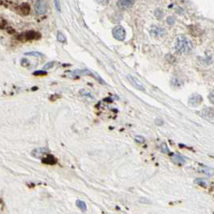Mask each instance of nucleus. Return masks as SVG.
Returning <instances> with one entry per match:
<instances>
[{
    "instance_id": "aec40b11",
    "label": "nucleus",
    "mask_w": 214,
    "mask_h": 214,
    "mask_svg": "<svg viewBox=\"0 0 214 214\" xmlns=\"http://www.w3.org/2000/svg\"><path fill=\"white\" fill-rule=\"evenodd\" d=\"M33 75L38 76H45V75H47V72H45L44 70H38V71H36V72H34Z\"/></svg>"
},
{
    "instance_id": "412c9836",
    "label": "nucleus",
    "mask_w": 214,
    "mask_h": 214,
    "mask_svg": "<svg viewBox=\"0 0 214 214\" xmlns=\"http://www.w3.org/2000/svg\"><path fill=\"white\" fill-rule=\"evenodd\" d=\"M54 64H55V61H52V62H48V63H47L46 65L43 67V69H44V70H46V69H49V68H52L53 67V65Z\"/></svg>"
},
{
    "instance_id": "6e6552de",
    "label": "nucleus",
    "mask_w": 214,
    "mask_h": 214,
    "mask_svg": "<svg viewBox=\"0 0 214 214\" xmlns=\"http://www.w3.org/2000/svg\"><path fill=\"white\" fill-rule=\"evenodd\" d=\"M202 117L208 119H212L214 118V109L212 107H206L201 112Z\"/></svg>"
},
{
    "instance_id": "9b49d317",
    "label": "nucleus",
    "mask_w": 214,
    "mask_h": 214,
    "mask_svg": "<svg viewBox=\"0 0 214 214\" xmlns=\"http://www.w3.org/2000/svg\"><path fill=\"white\" fill-rule=\"evenodd\" d=\"M172 160L175 163H180V164H183L185 163V159H183L182 156L177 155V154H174L172 156Z\"/></svg>"
},
{
    "instance_id": "4be33fe9",
    "label": "nucleus",
    "mask_w": 214,
    "mask_h": 214,
    "mask_svg": "<svg viewBox=\"0 0 214 214\" xmlns=\"http://www.w3.org/2000/svg\"><path fill=\"white\" fill-rule=\"evenodd\" d=\"M54 4H55V7L57 10L58 12H60V0H54Z\"/></svg>"
},
{
    "instance_id": "5701e85b",
    "label": "nucleus",
    "mask_w": 214,
    "mask_h": 214,
    "mask_svg": "<svg viewBox=\"0 0 214 214\" xmlns=\"http://www.w3.org/2000/svg\"><path fill=\"white\" fill-rule=\"evenodd\" d=\"M135 141H136L137 143H143L145 139H144L143 136H138H138H135Z\"/></svg>"
},
{
    "instance_id": "2eb2a0df",
    "label": "nucleus",
    "mask_w": 214,
    "mask_h": 214,
    "mask_svg": "<svg viewBox=\"0 0 214 214\" xmlns=\"http://www.w3.org/2000/svg\"><path fill=\"white\" fill-rule=\"evenodd\" d=\"M195 183H197L198 185L201 186V187H206L207 186V181L205 179H201V178H197L195 180Z\"/></svg>"
},
{
    "instance_id": "ddd939ff",
    "label": "nucleus",
    "mask_w": 214,
    "mask_h": 214,
    "mask_svg": "<svg viewBox=\"0 0 214 214\" xmlns=\"http://www.w3.org/2000/svg\"><path fill=\"white\" fill-rule=\"evenodd\" d=\"M76 205L80 209H81V211L82 212H85L87 210V206H86V204L84 202V201H82V200H77L76 201Z\"/></svg>"
},
{
    "instance_id": "dca6fc26",
    "label": "nucleus",
    "mask_w": 214,
    "mask_h": 214,
    "mask_svg": "<svg viewBox=\"0 0 214 214\" xmlns=\"http://www.w3.org/2000/svg\"><path fill=\"white\" fill-rule=\"evenodd\" d=\"M26 56H37V57H41V56H44V54L39 52H25L24 53Z\"/></svg>"
},
{
    "instance_id": "f8f14e48",
    "label": "nucleus",
    "mask_w": 214,
    "mask_h": 214,
    "mask_svg": "<svg viewBox=\"0 0 214 214\" xmlns=\"http://www.w3.org/2000/svg\"><path fill=\"white\" fill-rule=\"evenodd\" d=\"M73 73H74V74H80V75H89V76L95 77L94 74H93V73H91V72H90V70H88V69H77V70L73 71Z\"/></svg>"
},
{
    "instance_id": "f3484780",
    "label": "nucleus",
    "mask_w": 214,
    "mask_h": 214,
    "mask_svg": "<svg viewBox=\"0 0 214 214\" xmlns=\"http://www.w3.org/2000/svg\"><path fill=\"white\" fill-rule=\"evenodd\" d=\"M21 8H22L23 12H24L26 15L28 14V12L30 11V6L28 5V3H23V4L21 6Z\"/></svg>"
},
{
    "instance_id": "a211bd4d",
    "label": "nucleus",
    "mask_w": 214,
    "mask_h": 214,
    "mask_svg": "<svg viewBox=\"0 0 214 214\" xmlns=\"http://www.w3.org/2000/svg\"><path fill=\"white\" fill-rule=\"evenodd\" d=\"M57 40L61 43H65V41H66V38H65V36H64L61 32L59 31V32L57 33Z\"/></svg>"
},
{
    "instance_id": "0eeeda50",
    "label": "nucleus",
    "mask_w": 214,
    "mask_h": 214,
    "mask_svg": "<svg viewBox=\"0 0 214 214\" xmlns=\"http://www.w3.org/2000/svg\"><path fill=\"white\" fill-rule=\"evenodd\" d=\"M135 3V0H118L117 5L119 8L127 9Z\"/></svg>"
},
{
    "instance_id": "393cba45",
    "label": "nucleus",
    "mask_w": 214,
    "mask_h": 214,
    "mask_svg": "<svg viewBox=\"0 0 214 214\" xmlns=\"http://www.w3.org/2000/svg\"><path fill=\"white\" fill-rule=\"evenodd\" d=\"M208 100L210 101V102L213 103V104H214V90L213 91H212L211 93L208 94Z\"/></svg>"
},
{
    "instance_id": "f257e3e1",
    "label": "nucleus",
    "mask_w": 214,
    "mask_h": 214,
    "mask_svg": "<svg viewBox=\"0 0 214 214\" xmlns=\"http://www.w3.org/2000/svg\"><path fill=\"white\" fill-rule=\"evenodd\" d=\"M192 48L191 41L185 37H179L175 43V49L178 53L187 54L190 52Z\"/></svg>"
},
{
    "instance_id": "423d86ee",
    "label": "nucleus",
    "mask_w": 214,
    "mask_h": 214,
    "mask_svg": "<svg viewBox=\"0 0 214 214\" xmlns=\"http://www.w3.org/2000/svg\"><path fill=\"white\" fill-rule=\"evenodd\" d=\"M166 33V31L165 29H163L162 28H159V27H156V28H153L150 31V34L151 36L155 38H157V37H160L164 36Z\"/></svg>"
},
{
    "instance_id": "7ed1b4c3",
    "label": "nucleus",
    "mask_w": 214,
    "mask_h": 214,
    "mask_svg": "<svg viewBox=\"0 0 214 214\" xmlns=\"http://www.w3.org/2000/svg\"><path fill=\"white\" fill-rule=\"evenodd\" d=\"M35 11L37 14L43 15L47 11V4L44 0H38L35 5Z\"/></svg>"
},
{
    "instance_id": "b1692460",
    "label": "nucleus",
    "mask_w": 214,
    "mask_h": 214,
    "mask_svg": "<svg viewBox=\"0 0 214 214\" xmlns=\"http://www.w3.org/2000/svg\"><path fill=\"white\" fill-rule=\"evenodd\" d=\"M167 24H169V25H173L175 23V19L172 16L167 17Z\"/></svg>"
},
{
    "instance_id": "bb28decb",
    "label": "nucleus",
    "mask_w": 214,
    "mask_h": 214,
    "mask_svg": "<svg viewBox=\"0 0 214 214\" xmlns=\"http://www.w3.org/2000/svg\"><path fill=\"white\" fill-rule=\"evenodd\" d=\"M155 124L158 125V126H162L163 124V121L161 118H157V119L155 120Z\"/></svg>"
},
{
    "instance_id": "9d476101",
    "label": "nucleus",
    "mask_w": 214,
    "mask_h": 214,
    "mask_svg": "<svg viewBox=\"0 0 214 214\" xmlns=\"http://www.w3.org/2000/svg\"><path fill=\"white\" fill-rule=\"evenodd\" d=\"M23 38L26 40H29V39H39L38 37L40 36V35L39 33H37L36 31H28L25 32L24 34H23Z\"/></svg>"
},
{
    "instance_id": "39448f33",
    "label": "nucleus",
    "mask_w": 214,
    "mask_h": 214,
    "mask_svg": "<svg viewBox=\"0 0 214 214\" xmlns=\"http://www.w3.org/2000/svg\"><path fill=\"white\" fill-rule=\"evenodd\" d=\"M48 150L44 147H40V148H36L33 151L31 152V155H33L35 158H38V159H41V158L44 157L47 155L48 153Z\"/></svg>"
},
{
    "instance_id": "4468645a",
    "label": "nucleus",
    "mask_w": 214,
    "mask_h": 214,
    "mask_svg": "<svg viewBox=\"0 0 214 214\" xmlns=\"http://www.w3.org/2000/svg\"><path fill=\"white\" fill-rule=\"evenodd\" d=\"M79 93H80L82 96H83V97H85V98H88L94 99V96L90 93V92L87 91V90H81L79 91Z\"/></svg>"
},
{
    "instance_id": "6ab92c4d",
    "label": "nucleus",
    "mask_w": 214,
    "mask_h": 214,
    "mask_svg": "<svg viewBox=\"0 0 214 214\" xmlns=\"http://www.w3.org/2000/svg\"><path fill=\"white\" fill-rule=\"evenodd\" d=\"M155 16L157 17L159 20H160L161 18H162V17H163V11H162V10H161V9H159V8L156 9V10H155Z\"/></svg>"
},
{
    "instance_id": "a878e982",
    "label": "nucleus",
    "mask_w": 214,
    "mask_h": 214,
    "mask_svg": "<svg viewBox=\"0 0 214 214\" xmlns=\"http://www.w3.org/2000/svg\"><path fill=\"white\" fill-rule=\"evenodd\" d=\"M96 1L102 6H106L109 3V0H96Z\"/></svg>"
},
{
    "instance_id": "f03ea898",
    "label": "nucleus",
    "mask_w": 214,
    "mask_h": 214,
    "mask_svg": "<svg viewBox=\"0 0 214 214\" xmlns=\"http://www.w3.org/2000/svg\"><path fill=\"white\" fill-rule=\"evenodd\" d=\"M113 36L116 39L122 41L126 37V31L122 26H117L113 29Z\"/></svg>"
},
{
    "instance_id": "20e7f679",
    "label": "nucleus",
    "mask_w": 214,
    "mask_h": 214,
    "mask_svg": "<svg viewBox=\"0 0 214 214\" xmlns=\"http://www.w3.org/2000/svg\"><path fill=\"white\" fill-rule=\"evenodd\" d=\"M203 98L200 94H193L189 99V104L191 106H197L202 102Z\"/></svg>"
},
{
    "instance_id": "1a4fd4ad",
    "label": "nucleus",
    "mask_w": 214,
    "mask_h": 214,
    "mask_svg": "<svg viewBox=\"0 0 214 214\" xmlns=\"http://www.w3.org/2000/svg\"><path fill=\"white\" fill-rule=\"evenodd\" d=\"M127 79L129 80V82L131 83L133 86L135 88H136L137 90H142V91H143L145 90L144 87L143 86V84H141L140 82H138V80H136L135 77H133L132 76H130V75H128L127 76Z\"/></svg>"
}]
</instances>
